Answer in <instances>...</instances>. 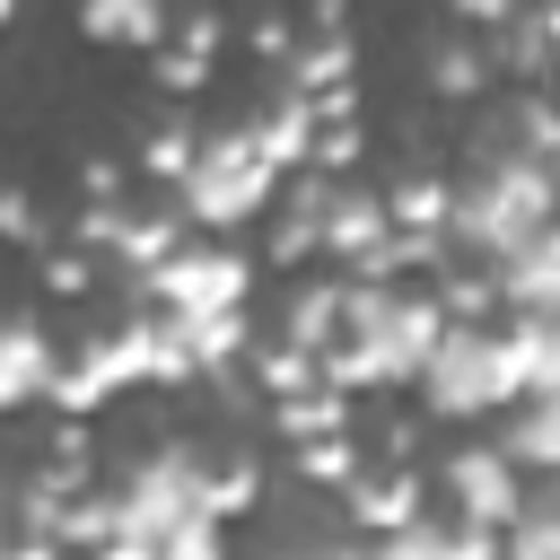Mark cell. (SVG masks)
<instances>
[{
  "label": "cell",
  "instance_id": "6da1fadb",
  "mask_svg": "<svg viewBox=\"0 0 560 560\" xmlns=\"http://www.w3.org/2000/svg\"><path fill=\"white\" fill-rule=\"evenodd\" d=\"M446 298L438 289H394V280H350V315L324 350V376L341 394H385V385H420L429 350L446 341Z\"/></svg>",
  "mask_w": 560,
  "mask_h": 560
},
{
  "label": "cell",
  "instance_id": "7a4b0ae2",
  "mask_svg": "<svg viewBox=\"0 0 560 560\" xmlns=\"http://www.w3.org/2000/svg\"><path fill=\"white\" fill-rule=\"evenodd\" d=\"M551 219H560V166L534 158V149H516L508 122L472 131V175L455 184V245L481 254V262H508Z\"/></svg>",
  "mask_w": 560,
  "mask_h": 560
},
{
  "label": "cell",
  "instance_id": "3957f363",
  "mask_svg": "<svg viewBox=\"0 0 560 560\" xmlns=\"http://www.w3.org/2000/svg\"><path fill=\"white\" fill-rule=\"evenodd\" d=\"M525 394H534V368H525V332L516 324L508 332L499 324H446V341L420 368V402L438 420H490V411H508Z\"/></svg>",
  "mask_w": 560,
  "mask_h": 560
},
{
  "label": "cell",
  "instance_id": "277c9868",
  "mask_svg": "<svg viewBox=\"0 0 560 560\" xmlns=\"http://www.w3.org/2000/svg\"><path fill=\"white\" fill-rule=\"evenodd\" d=\"M175 192H184V219H201L210 236H228V228H245V219L271 210L280 166H271V149L254 140V122H236V131H210V140H201V158H192V175H184Z\"/></svg>",
  "mask_w": 560,
  "mask_h": 560
},
{
  "label": "cell",
  "instance_id": "5b68a950",
  "mask_svg": "<svg viewBox=\"0 0 560 560\" xmlns=\"http://www.w3.org/2000/svg\"><path fill=\"white\" fill-rule=\"evenodd\" d=\"M140 376H158V324H149V315L79 341L70 368H61V385H52V411H79V420H88L105 394H122V385H140Z\"/></svg>",
  "mask_w": 560,
  "mask_h": 560
},
{
  "label": "cell",
  "instance_id": "8992f818",
  "mask_svg": "<svg viewBox=\"0 0 560 560\" xmlns=\"http://www.w3.org/2000/svg\"><path fill=\"white\" fill-rule=\"evenodd\" d=\"M131 280H140V298H149V306H245V289H254V262H245L236 245L201 236V245H175L166 262L131 271Z\"/></svg>",
  "mask_w": 560,
  "mask_h": 560
},
{
  "label": "cell",
  "instance_id": "52a82bcc",
  "mask_svg": "<svg viewBox=\"0 0 560 560\" xmlns=\"http://www.w3.org/2000/svg\"><path fill=\"white\" fill-rule=\"evenodd\" d=\"M516 455L508 446H455L446 455V499H455V516H481V525H516L525 516V490H516Z\"/></svg>",
  "mask_w": 560,
  "mask_h": 560
},
{
  "label": "cell",
  "instance_id": "ba28073f",
  "mask_svg": "<svg viewBox=\"0 0 560 560\" xmlns=\"http://www.w3.org/2000/svg\"><path fill=\"white\" fill-rule=\"evenodd\" d=\"M324 219H332V175H324V166H298V184H289L280 210H271V236H262L271 271L315 262V254H324Z\"/></svg>",
  "mask_w": 560,
  "mask_h": 560
},
{
  "label": "cell",
  "instance_id": "9c48e42d",
  "mask_svg": "<svg viewBox=\"0 0 560 560\" xmlns=\"http://www.w3.org/2000/svg\"><path fill=\"white\" fill-rule=\"evenodd\" d=\"M341 508H350V525L359 534H402L411 516H420V472H411V455H394V464H368L359 481H341Z\"/></svg>",
  "mask_w": 560,
  "mask_h": 560
},
{
  "label": "cell",
  "instance_id": "30bf717a",
  "mask_svg": "<svg viewBox=\"0 0 560 560\" xmlns=\"http://www.w3.org/2000/svg\"><path fill=\"white\" fill-rule=\"evenodd\" d=\"M315 131H324L315 96H306V88L280 70V79H271V96L254 105V140H262V149H271V166L289 175V166H315Z\"/></svg>",
  "mask_w": 560,
  "mask_h": 560
},
{
  "label": "cell",
  "instance_id": "8fae6325",
  "mask_svg": "<svg viewBox=\"0 0 560 560\" xmlns=\"http://www.w3.org/2000/svg\"><path fill=\"white\" fill-rule=\"evenodd\" d=\"M394 236V201L385 192H368V184H350V175H332V219H324V254L350 271V262H368L376 245Z\"/></svg>",
  "mask_w": 560,
  "mask_h": 560
},
{
  "label": "cell",
  "instance_id": "7c38bea8",
  "mask_svg": "<svg viewBox=\"0 0 560 560\" xmlns=\"http://www.w3.org/2000/svg\"><path fill=\"white\" fill-rule=\"evenodd\" d=\"M61 350H52V332L35 324V315H18L9 324V350H0V402L9 411H35V402H52V385H61Z\"/></svg>",
  "mask_w": 560,
  "mask_h": 560
},
{
  "label": "cell",
  "instance_id": "4fadbf2b",
  "mask_svg": "<svg viewBox=\"0 0 560 560\" xmlns=\"http://www.w3.org/2000/svg\"><path fill=\"white\" fill-rule=\"evenodd\" d=\"M79 35L88 44H122V52H158L175 35L166 0H79Z\"/></svg>",
  "mask_w": 560,
  "mask_h": 560
},
{
  "label": "cell",
  "instance_id": "5bb4252c",
  "mask_svg": "<svg viewBox=\"0 0 560 560\" xmlns=\"http://www.w3.org/2000/svg\"><path fill=\"white\" fill-rule=\"evenodd\" d=\"M490 52H499V70H508V79H525V88H534V79L560 61V35H551V18L525 0L508 26H490Z\"/></svg>",
  "mask_w": 560,
  "mask_h": 560
},
{
  "label": "cell",
  "instance_id": "9a60e30c",
  "mask_svg": "<svg viewBox=\"0 0 560 560\" xmlns=\"http://www.w3.org/2000/svg\"><path fill=\"white\" fill-rule=\"evenodd\" d=\"M499 271H508V306H516V315H542V306H560V219H551V228H542L525 254H508Z\"/></svg>",
  "mask_w": 560,
  "mask_h": 560
},
{
  "label": "cell",
  "instance_id": "2e32d148",
  "mask_svg": "<svg viewBox=\"0 0 560 560\" xmlns=\"http://www.w3.org/2000/svg\"><path fill=\"white\" fill-rule=\"evenodd\" d=\"M271 429H280L289 446H306V438H324V429H350V394H341L332 376H315V385H298V394L271 402Z\"/></svg>",
  "mask_w": 560,
  "mask_h": 560
},
{
  "label": "cell",
  "instance_id": "e0dca14e",
  "mask_svg": "<svg viewBox=\"0 0 560 560\" xmlns=\"http://www.w3.org/2000/svg\"><path fill=\"white\" fill-rule=\"evenodd\" d=\"M289 79H298L306 96H324V88H350V79H359V44H350V26H315V35L289 52Z\"/></svg>",
  "mask_w": 560,
  "mask_h": 560
},
{
  "label": "cell",
  "instance_id": "ac0fdd59",
  "mask_svg": "<svg viewBox=\"0 0 560 560\" xmlns=\"http://www.w3.org/2000/svg\"><path fill=\"white\" fill-rule=\"evenodd\" d=\"M341 315H350V280H306V289L280 306V332H289V341H306V350H332Z\"/></svg>",
  "mask_w": 560,
  "mask_h": 560
},
{
  "label": "cell",
  "instance_id": "d6986e66",
  "mask_svg": "<svg viewBox=\"0 0 560 560\" xmlns=\"http://www.w3.org/2000/svg\"><path fill=\"white\" fill-rule=\"evenodd\" d=\"M525 472H560V394H525V411L508 420V438H499Z\"/></svg>",
  "mask_w": 560,
  "mask_h": 560
},
{
  "label": "cell",
  "instance_id": "ffe728a7",
  "mask_svg": "<svg viewBox=\"0 0 560 560\" xmlns=\"http://www.w3.org/2000/svg\"><path fill=\"white\" fill-rule=\"evenodd\" d=\"M438 298H446L455 324H490V306L508 298V271L481 262V254H472V262H446V271H438Z\"/></svg>",
  "mask_w": 560,
  "mask_h": 560
},
{
  "label": "cell",
  "instance_id": "44dd1931",
  "mask_svg": "<svg viewBox=\"0 0 560 560\" xmlns=\"http://www.w3.org/2000/svg\"><path fill=\"white\" fill-rule=\"evenodd\" d=\"M245 368H254V385L280 402V394H298V385H315V376H324V350H306V341L271 332V341H254V350H245Z\"/></svg>",
  "mask_w": 560,
  "mask_h": 560
},
{
  "label": "cell",
  "instance_id": "7402d4cb",
  "mask_svg": "<svg viewBox=\"0 0 560 560\" xmlns=\"http://www.w3.org/2000/svg\"><path fill=\"white\" fill-rule=\"evenodd\" d=\"M490 79H508L490 44H438V52H429V88L455 96V105H464V96H490Z\"/></svg>",
  "mask_w": 560,
  "mask_h": 560
},
{
  "label": "cell",
  "instance_id": "603a6c76",
  "mask_svg": "<svg viewBox=\"0 0 560 560\" xmlns=\"http://www.w3.org/2000/svg\"><path fill=\"white\" fill-rule=\"evenodd\" d=\"M385 201H394V228H429V236H455V184H446V175H420V166H411V175H402Z\"/></svg>",
  "mask_w": 560,
  "mask_h": 560
},
{
  "label": "cell",
  "instance_id": "cb8c5ba5",
  "mask_svg": "<svg viewBox=\"0 0 560 560\" xmlns=\"http://www.w3.org/2000/svg\"><path fill=\"white\" fill-rule=\"evenodd\" d=\"M201 140H210V131H192L184 114H166V122L140 140V175H158V184H184V175H192V158H201Z\"/></svg>",
  "mask_w": 560,
  "mask_h": 560
},
{
  "label": "cell",
  "instance_id": "d4e9b609",
  "mask_svg": "<svg viewBox=\"0 0 560 560\" xmlns=\"http://www.w3.org/2000/svg\"><path fill=\"white\" fill-rule=\"evenodd\" d=\"M184 245V228H175V210H131L122 219V236H114V254H122V271H149V262H166Z\"/></svg>",
  "mask_w": 560,
  "mask_h": 560
},
{
  "label": "cell",
  "instance_id": "484cf974",
  "mask_svg": "<svg viewBox=\"0 0 560 560\" xmlns=\"http://www.w3.org/2000/svg\"><path fill=\"white\" fill-rule=\"evenodd\" d=\"M298 472H306V481H324V490H341V481H359V472H368V455H359V438H350V429H324V438H306V446H298Z\"/></svg>",
  "mask_w": 560,
  "mask_h": 560
},
{
  "label": "cell",
  "instance_id": "4316f807",
  "mask_svg": "<svg viewBox=\"0 0 560 560\" xmlns=\"http://www.w3.org/2000/svg\"><path fill=\"white\" fill-rule=\"evenodd\" d=\"M508 140L516 149H534V158H551L560 166V105L542 96V88H525L516 105H508Z\"/></svg>",
  "mask_w": 560,
  "mask_h": 560
},
{
  "label": "cell",
  "instance_id": "83f0119b",
  "mask_svg": "<svg viewBox=\"0 0 560 560\" xmlns=\"http://www.w3.org/2000/svg\"><path fill=\"white\" fill-rule=\"evenodd\" d=\"M35 280H44V298H88L96 289V245H44V262H35Z\"/></svg>",
  "mask_w": 560,
  "mask_h": 560
},
{
  "label": "cell",
  "instance_id": "f1b7e54d",
  "mask_svg": "<svg viewBox=\"0 0 560 560\" xmlns=\"http://www.w3.org/2000/svg\"><path fill=\"white\" fill-rule=\"evenodd\" d=\"M516 332H525L534 394H560V306H542V315H516Z\"/></svg>",
  "mask_w": 560,
  "mask_h": 560
},
{
  "label": "cell",
  "instance_id": "f546056e",
  "mask_svg": "<svg viewBox=\"0 0 560 560\" xmlns=\"http://www.w3.org/2000/svg\"><path fill=\"white\" fill-rule=\"evenodd\" d=\"M210 508H219V516H245V508H262V472H254V455H228V464H210Z\"/></svg>",
  "mask_w": 560,
  "mask_h": 560
},
{
  "label": "cell",
  "instance_id": "4dcf8cb0",
  "mask_svg": "<svg viewBox=\"0 0 560 560\" xmlns=\"http://www.w3.org/2000/svg\"><path fill=\"white\" fill-rule=\"evenodd\" d=\"M149 79H158L166 96H201V88H210V52H184V44H158V52H149Z\"/></svg>",
  "mask_w": 560,
  "mask_h": 560
},
{
  "label": "cell",
  "instance_id": "1f68e13d",
  "mask_svg": "<svg viewBox=\"0 0 560 560\" xmlns=\"http://www.w3.org/2000/svg\"><path fill=\"white\" fill-rule=\"evenodd\" d=\"M298 44H306V35H298V26L280 18V9H254V18H245V52H254V61L289 70V52H298Z\"/></svg>",
  "mask_w": 560,
  "mask_h": 560
},
{
  "label": "cell",
  "instance_id": "d6a6232c",
  "mask_svg": "<svg viewBox=\"0 0 560 560\" xmlns=\"http://www.w3.org/2000/svg\"><path fill=\"white\" fill-rule=\"evenodd\" d=\"M359 149H368L359 114H350V122H324V131H315V166H324V175H359Z\"/></svg>",
  "mask_w": 560,
  "mask_h": 560
},
{
  "label": "cell",
  "instance_id": "836d02e7",
  "mask_svg": "<svg viewBox=\"0 0 560 560\" xmlns=\"http://www.w3.org/2000/svg\"><path fill=\"white\" fill-rule=\"evenodd\" d=\"M0 228H9L18 245H35V254L52 245V228H44V201H35V192H9V210H0Z\"/></svg>",
  "mask_w": 560,
  "mask_h": 560
},
{
  "label": "cell",
  "instance_id": "e575fe53",
  "mask_svg": "<svg viewBox=\"0 0 560 560\" xmlns=\"http://www.w3.org/2000/svg\"><path fill=\"white\" fill-rule=\"evenodd\" d=\"M516 9H525V0H455V18H464V26H481V35H490V26H508Z\"/></svg>",
  "mask_w": 560,
  "mask_h": 560
},
{
  "label": "cell",
  "instance_id": "d590c367",
  "mask_svg": "<svg viewBox=\"0 0 560 560\" xmlns=\"http://www.w3.org/2000/svg\"><path fill=\"white\" fill-rule=\"evenodd\" d=\"M315 114H324V122H350V114H359V79H350V88H324Z\"/></svg>",
  "mask_w": 560,
  "mask_h": 560
}]
</instances>
